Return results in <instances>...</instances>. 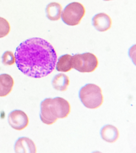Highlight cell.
Listing matches in <instances>:
<instances>
[{"mask_svg":"<svg viewBox=\"0 0 136 153\" xmlns=\"http://www.w3.org/2000/svg\"><path fill=\"white\" fill-rule=\"evenodd\" d=\"M16 66L25 75L41 78L55 68L57 55L51 43L42 38H33L21 43L15 51Z\"/></svg>","mask_w":136,"mask_h":153,"instance_id":"1","label":"cell"},{"mask_svg":"<svg viewBox=\"0 0 136 153\" xmlns=\"http://www.w3.org/2000/svg\"><path fill=\"white\" fill-rule=\"evenodd\" d=\"M40 117L43 123L52 125L59 118H65L71 112L69 102L61 97L46 98L40 105Z\"/></svg>","mask_w":136,"mask_h":153,"instance_id":"2","label":"cell"},{"mask_svg":"<svg viewBox=\"0 0 136 153\" xmlns=\"http://www.w3.org/2000/svg\"><path fill=\"white\" fill-rule=\"evenodd\" d=\"M79 97L85 107L91 109L100 107L103 102L102 90L95 84H87L81 87Z\"/></svg>","mask_w":136,"mask_h":153,"instance_id":"3","label":"cell"},{"mask_svg":"<svg viewBox=\"0 0 136 153\" xmlns=\"http://www.w3.org/2000/svg\"><path fill=\"white\" fill-rule=\"evenodd\" d=\"M72 68L80 73H91L97 68L98 59L94 53L85 52L75 54L71 57Z\"/></svg>","mask_w":136,"mask_h":153,"instance_id":"4","label":"cell"},{"mask_svg":"<svg viewBox=\"0 0 136 153\" xmlns=\"http://www.w3.org/2000/svg\"><path fill=\"white\" fill-rule=\"evenodd\" d=\"M85 14L84 6L80 2H74L69 3L62 12V20L70 26H76L80 23Z\"/></svg>","mask_w":136,"mask_h":153,"instance_id":"5","label":"cell"},{"mask_svg":"<svg viewBox=\"0 0 136 153\" xmlns=\"http://www.w3.org/2000/svg\"><path fill=\"white\" fill-rule=\"evenodd\" d=\"M8 121L9 125L15 130L21 131L28 126L29 118L24 111L14 110L9 114Z\"/></svg>","mask_w":136,"mask_h":153,"instance_id":"6","label":"cell"},{"mask_svg":"<svg viewBox=\"0 0 136 153\" xmlns=\"http://www.w3.org/2000/svg\"><path fill=\"white\" fill-rule=\"evenodd\" d=\"M91 20L92 25L99 32H106L111 27L112 19L106 13H98L93 17Z\"/></svg>","mask_w":136,"mask_h":153,"instance_id":"7","label":"cell"},{"mask_svg":"<svg viewBox=\"0 0 136 153\" xmlns=\"http://www.w3.org/2000/svg\"><path fill=\"white\" fill-rule=\"evenodd\" d=\"M14 149L16 153H36V148L34 142L28 137H19L15 142Z\"/></svg>","mask_w":136,"mask_h":153,"instance_id":"8","label":"cell"},{"mask_svg":"<svg viewBox=\"0 0 136 153\" xmlns=\"http://www.w3.org/2000/svg\"><path fill=\"white\" fill-rule=\"evenodd\" d=\"M100 134L103 140L110 143L116 142L119 137V130L111 124H106L103 126L100 130Z\"/></svg>","mask_w":136,"mask_h":153,"instance_id":"9","label":"cell"},{"mask_svg":"<svg viewBox=\"0 0 136 153\" xmlns=\"http://www.w3.org/2000/svg\"><path fill=\"white\" fill-rule=\"evenodd\" d=\"M14 81L11 75L7 74L0 75V97L7 96L12 91Z\"/></svg>","mask_w":136,"mask_h":153,"instance_id":"10","label":"cell"},{"mask_svg":"<svg viewBox=\"0 0 136 153\" xmlns=\"http://www.w3.org/2000/svg\"><path fill=\"white\" fill-rule=\"evenodd\" d=\"M62 7L58 2H52L46 6V17L51 21H58L61 18Z\"/></svg>","mask_w":136,"mask_h":153,"instance_id":"11","label":"cell"},{"mask_svg":"<svg viewBox=\"0 0 136 153\" xmlns=\"http://www.w3.org/2000/svg\"><path fill=\"white\" fill-rule=\"evenodd\" d=\"M70 82V79L68 75L60 73L55 75L53 78L52 85L56 90L64 91L68 89Z\"/></svg>","mask_w":136,"mask_h":153,"instance_id":"12","label":"cell"},{"mask_svg":"<svg viewBox=\"0 0 136 153\" xmlns=\"http://www.w3.org/2000/svg\"><path fill=\"white\" fill-rule=\"evenodd\" d=\"M72 56L69 54L62 55L58 59L56 69L58 71L68 72L73 69L71 64Z\"/></svg>","mask_w":136,"mask_h":153,"instance_id":"13","label":"cell"},{"mask_svg":"<svg viewBox=\"0 0 136 153\" xmlns=\"http://www.w3.org/2000/svg\"><path fill=\"white\" fill-rule=\"evenodd\" d=\"M10 30V26L9 22L4 18L0 17V38L7 35Z\"/></svg>","mask_w":136,"mask_h":153,"instance_id":"14","label":"cell"},{"mask_svg":"<svg viewBox=\"0 0 136 153\" xmlns=\"http://www.w3.org/2000/svg\"><path fill=\"white\" fill-rule=\"evenodd\" d=\"M2 62L4 65H11L15 64V57L12 51H5L2 56Z\"/></svg>","mask_w":136,"mask_h":153,"instance_id":"15","label":"cell"},{"mask_svg":"<svg viewBox=\"0 0 136 153\" xmlns=\"http://www.w3.org/2000/svg\"><path fill=\"white\" fill-rule=\"evenodd\" d=\"M103 1H112V0H103Z\"/></svg>","mask_w":136,"mask_h":153,"instance_id":"16","label":"cell"}]
</instances>
